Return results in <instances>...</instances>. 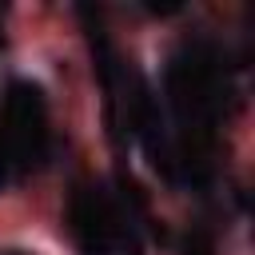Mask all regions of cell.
Masks as SVG:
<instances>
[{"mask_svg": "<svg viewBox=\"0 0 255 255\" xmlns=\"http://www.w3.org/2000/svg\"><path fill=\"white\" fill-rule=\"evenodd\" d=\"M8 163H12V155H8V143H4V131H0V183L8 179Z\"/></svg>", "mask_w": 255, "mask_h": 255, "instance_id": "277c9868", "label": "cell"}, {"mask_svg": "<svg viewBox=\"0 0 255 255\" xmlns=\"http://www.w3.org/2000/svg\"><path fill=\"white\" fill-rule=\"evenodd\" d=\"M8 128H4V143L8 155L16 163H36L48 147V108H44V92L36 84H12L8 100Z\"/></svg>", "mask_w": 255, "mask_h": 255, "instance_id": "6da1fadb", "label": "cell"}, {"mask_svg": "<svg viewBox=\"0 0 255 255\" xmlns=\"http://www.w3.org/2000/svg\"><path fill=\"white\" fill-rule=\"evenodd\" d=\"M4 255H24V251H4Z\"/></svg>", "mask_w": 255, "mask_h": 255, "instance_id": "5b68a950", "label": "cell"}, {"mask_svg": "<svg viewBox=\"0 0 255 255\" xmlns=\"http://www.w3.org/2000/svg\"><path fill=\"white\" fill-rule=\"evenodd\" d=\"M68 223H72V235H76L84 255H112V247L120 239V215H116V207L108 203L104 191L80 187L72 195Z\"/></svg>", "mask_w": 255, "mask_h": 255, "instance_id": "7a4b0ae2", "label": "cell"}, {"mask_svg": "<svg viewBox=\"0 0 255 255\" xmlns=\"http://www.w3.org/2000/svg\"><path fill=\"white\" fill-rule=\"evenodd\" d=\"M183 255H211V243H207L203 235H191L187 247H183Z\"/></svg>", "mask_w": 255, "mask_h": 255, "instance_id": "3957f363", "label": "cell"}]
</instances>
